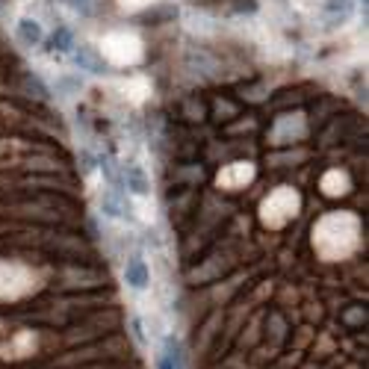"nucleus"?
Returning a JSON list of instances; mask_svg holds the SVG:
<instances>
[{
	"label": "nucleus",
	"mask_w": 369,
	"mask_h": 369,
	"mask_svg": "<svg viewBox=\"0 0 369 369\" xmlns=\"http://www.w3.org/2000/svg\"><path fill=\"white\" fill-rule=\"evenodd\" d=\"M313 242H316L319 251L328 245L325 257H331V260L334 257H345L357 245V219L345 216V213L325 216L313 228Z\"/></svg>",
	"instance_id": "1"
},
{
	"label": "nucleus",
	"mask_w": 369,
	"mask_h": 369,
	"mask_svg": "<svg viewBox=\"0 0 369 369\" xmlns=\"http://www.w3.org/2000/svg\"><path fill=\"white\" fill-rule=\"evenodd\" d=\"M36 289V275L18 263H0V298H21Z\"/></svg>",
	"instance_id": "2"
},
{
	"label": "nucleus",
	"mask_w": 369,
	"mask_h": 369,
	"mask_svg": "<svg viewBox=\"0 0 369 369\" xmlns=\"http://www.w3.org/2000/svg\"><path fill=\"white\" fill-rule=\"evenodd\" d=\"M263 222L272 228H281L284 222L289 216H296L298 210V195L293 192V189H278V192H272L269 198L263 201Z\"/></svg>",
	"instance_id": "3"
},
{
	"label": "nucleus",
	"mask_w": 369,
	"mask_h": 369,
	"mask_svg": "<svg viewBox=\"0 0 369 369\" xmlns=\"http://www.w3.org/2000/svg\"><path fill=\"white\" fill-rule=\"evenodd\" d=\"M125 281H127L133 289H145V287L151 284V269H148V263H145L139 254L127 257V266H125Z\"/></svg>",
	"instance_id": "4"
},
{
	"label": "nucleus",
	"mask_w": 369,
	"mask_h": 369,
	"mask_svg": "<svg viewBox=\"0 0 369 369\" xmlns=\"http://www.w3.org/2000/svg\"><path fill=\"white\" fill-rule=\"evenodd\" d=\"M15 39L24 44V48H39V44L44 42V30L39 21H33V18H21L18 24H15Z\"/></svg>",
	"instance_id": "5"
},
{
	"label": "nucleus",
	"mask_w": 369,
	"mask_h": 369,
	"mask_svg": "<svg viewBox=\"0 0 369 369\" xmlns=\"http://www.w3.org/2000/svg\"><path fill=\"white\" fill-rule=\"evenodd\" d=\"M125 181H127V189H130L133 195H148V192H151V177H148V172H145L142 165H136V163L125 165Z\"/></svg>",
	"instance_id": "6"
},
{
	"label": "nucleus",
	"mask_w": 369,
	"mask_h": 369,
	"mask_svg": "<svg viewBox=\"0 0 369 369\" xmlns=\"http://www.w3.org/2000/svg\"><path fill=\"white\" fill-rule=\"evenodd\" d=\"M254 177V169L249 163H237V165H231V169H225L219 174V186H242V183H249Z\"/></svg>",
	"instance_id": "7"
},
{
	"label": "nucleus",
	"mask_w": 369,
	"mask_h": 369,
	"mask_svg": "<svg viewBox=\"0 0 369 369\" xmlns=\"http://www.w3.org/2000/svg\"><path fill=\"white\" fill-rule=\"evenodd\" d=\"M322 9H325L328 15H334V18H349L352 15V9H354V0H325L322 3Z\"/></svg>",
	"instance_id": "8"
},
{
	"label": "nucleus",
	"mask_w": 369,
	"mask_h": 369,
	"mask_svg": "<svg viewBox=\"0 0 369 369\" xmlns=\"http://www.w3.org/2000/svg\"><path fill=\"white\" fill-rule=\"evenodd\" d=\"M345 186H349V181H345V174H340V172H331L325 181H322V189H325L328 195H340V192H345Z\"/></svg>",
	"instance_id": "9"
},
{
	"label": "nucleus",
	"mask_w": 369,
	"mask_h": 369,
	"mask_svg": "<svg viewBox=\"0 0 369 369\" xmlns=\"http://www.w3.org/2000/svg\"><path fill=\"white\" fill-rule=\"evenodd\" d=\"M6 3H9V0H0V6H6Z\"/></svg>",
	"instance_id": "10"
}]
</instances>
